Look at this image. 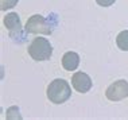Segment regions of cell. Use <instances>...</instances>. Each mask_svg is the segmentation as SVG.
Here are the masks:
<instances>
[{"label":"cell","mask_w":128,"mask_h":120,"mask_svg":"<svg viewBox=\"0 0 128 120\" xmlns=\"http://www.w3.org/2000/svg\"><path fill=\"white\" fill-rule=\"evenodd\" d=\"M47 98L53 104H62L66 102L72 96V88L69 85L68 81H65L64 78H57V80L51 81L47 86L46 90Z\"/></svg>","instance_id":"6da1fadb"},{"label":"cell","mask_w":128,"mask_h":120,"mask_svg":"<svg viewBox=\"0 0 128 120\" xmlns=\"http://www.w3.org/2000/svg\"><path fill=\"white\" fill-rule=\"evenodd\" d=\"M27 51L34 61H47L53 56V46L46 38H34Z\"/></svg>","instance_id":"7a4b0ae2"},{"label":"cell","mask_w":128,"mask_h":120,"mask_svg":"<svg viewBox=\"0 0 128 120\" xmlns=\"http://www.w3.org/2000/svg\"><path fill=\"white\" fill-rule=\"evenodd\" d=\"M26 31L30 32V34H42V35H50L53 32V28L51 26L47 23V20L43 18L42 15H35L30 16L27 19V23H26Z\"/></svg>","instance_id":"3957f363"},{"label":"cell","mask_w":128,"mask_h":120,"mask_svg":"<svg viewBox=\"0 0 128 120\" xmlns=\"http://www.w3.org/2000/svg\"><path fill=\"white\" fill-rule=\"evenodd\" d=\"M105 96L109 101H120L128 97V82L126 80H119L110 84L105 90Z\"/></svg>","instance_id":"277c9868"},{"label":"cell","mask_w":128,"mask_h":120,"mask_svg":"<svg viewBox=\"0 0 128 120\" xmlns=\"http://www.w3.org/2000/svg\"><path fill=\"white\" fill-rule=\"evenodd\" d=\"M72 86H73L78 93H86L93 86L92 78L84 72H76L72 76Z\"/></svg>","instance_id":"5b68a950"},{"label":"cell","mask_w":128,"mask_h":120,"mask_svg":"<svg viewBox=\"0 0 128 120\" xmlns=\"http://www.w3.org/2000/svg\"><path fill=\"white\" fill-rule=\"evenodd\" d=\"M3 23H4L6 28L10 31V34H11V35H14V32H16V31L19 32L20 30H22L20 18H19V15H18L16 12H10V14H7V15L4 16Z\"/></svg>","instance_id":"8992f818"},{"label":"cell","mask_w":128,"mask_h":120,"mask_svg":"<svg viewBox=\"0 0 128 120\" xmlns=\"http://www.w3.org/2000/svg\"><path fill=\"white\" fill-rule=\"evenodd\" d=\"M80 65V56L76 51H66L62 57V66L68 72H74Z\"/></svg>","instance_id":"52a82bcc"},{"label":"cell","mask_w":128,"mask_h":120,"mask_svg":"<svg viewBox=\"0 0 128 120\" xmlns=\"http://www.w3.org/2000/svg\"><path fill=\"white\" fill-rule=\"evenodd\" d=\"M116 44L120 50L128 51V30H123L117 34L116 36Z\"/></svg>","instance_id":"ba28073f"},{"label":"cell","mask_w":128,"mask_h":120,"mask_svg":"<svg viewBox=\"0 0 128 120\" xmlns=\"http://www.w3.org/2000/svg\"><path fill=\"white\" fill-rule=\"evenodd\" d=\"M19 0H0V10L2 11H7L10 8H14L18 4Z\"/></svg>","instance_id":"9c48e42d"},{"label":"cell","mask_w":128,"mask_h":120,"mask_svg":"<svg viewBox=\"0 0 128 120\" xmlns=\"http://www.w3.org/2000/svg\"><path fill=\"white\" fill-rule=\"evenodd\" d=\"M115 2L116 0H96V3H97L98 6H101V7H109V6H112Z\"/></svg>","instance_id":"30bf717a"}]
</instances>
